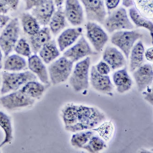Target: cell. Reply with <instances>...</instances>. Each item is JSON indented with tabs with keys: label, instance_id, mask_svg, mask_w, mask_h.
<instances>
[{
	"label": "cell",
	"instance_id": "1",
	"mask_svg": "<svg viewBox=\"0 0 153 153\" xmlns=\"http://www.w3.org/2000/svg\"><path fill=\"white\" fill-rule=\"evenodd\" d=\"M105 119L104 114L95 108L79 105L78 107L77 122L76 124L66 127V130L77 132L93 129Z\"/></svg>",
	"mask_w": 153,
	"mask_h": 153
},
{
	"label": "cell",
	"instance_id": "37",
	"mask_svg": "<svg viewBox=\"0 0 153 153\" xmlns=\"http://www.w3.org/2000/svg\"><path fill=\"white\" fill-rule=\"evenodd\" d=\"M120 0H105L106 6L108 10L115 9L117 7Z\"/></svg>",
	"mask_w": 153,
	"mask_h": 153
},
{
	"label": "cell",
	"instance_id": "13",
	"mask_svg": "<svg viewBox=\"0 0 153 153\" xmlns=\"http://www.w3.org/2000/svg\"><path fill=\"white\" fill-rule=\"evenodd\" d=\"M32 16L40 25L46 26L48 25L54 13L53 0H47L44 3L32 8Z\"/></svg>",
	"mask_w": 153,
	"mask_h": 153
},
{
	"label": "cell",
	"instance_id": "29",
	"mask_svg": "<svg viewBox=\"0 0 153 153\" xmlns=\"http://www.w3.org/2000/svg\"><path fill=\"white\" fill-rule=\"evenodd\" d=\"M0 126L5 133V138L0 144V147L7 143H9L13 140V129L11 120L8 115L0 111Z\"/></svg>",
	"mask_w": 153,
	"mask_h": 153
},
{
	"label": "cell",
	"instance_id": "39",
	"mask_svg": "<svg viewBox=\"0 0 153 153\" xmlns=\"http://www.w3.org/2000/svg\"><path fill=\"white\" fill-rule=\"evenodd\" d=\"M10 9L13 10H17L19 0H4Z\"/></svg>",
	"mask_w": 153,
	"mask_h": 153
},
{
	"label": "cell",
	"instance_id": "10",
	"mask_svg": "<svg viewBox=\"0 0 153 153\" xmlns=\"http://www.w3.org/2000/svg\"><path fill=\"white\" fill-rule=\"evenodd\" d=\"M86 29L88 39L95 49L100 52L108 41V36L100 26L94 22H88Z\"/></svg>",
	"mask_w": 153,
	"mask_h": 153
},
{
	"label": "cell",
	"instance_id": "9",
	"mask_svg": "<svg viewBox=\"0 0 153 153\" xmlns=\"http://www.w3.org/2000/svg\"><path fill=\"white\" fill-rule=\"evenodd\" d=\"M85 8L87 19L103 24L106 12L103 0H81Z\"/></svg>",
	"mask_w": 153,
	"mask_h": 153
},
{
	"label": "cell",
	"instance_id": "32",
	"mask_svg": "<svg viewBox=\"0 0 153 153\" xmlns=\"http://www.w3.org/2000/svg\"><path fill=\"white\" fill-rule=\"evenodd\" d=\"M105 147V144L103 140L100 137L94 135L82 148L90 153H95L101 151Z\"/></svg>",
	"mask_w": 153,
	"mask_h": 153
},
{
	"label": "cell",
	"instance_id": "42",
	"mask_svg": "<svg viewBox=\"0 0 153 153\" xmlns=\"http://www.w3.org/2000/svg\"><path fill=\"white\" fill-rule=\"evenodd\" d=\"M144 99L151 105H153V91L150 90L148 93H145Z\"/></svg>",
	"mask_w": 153,
	"mask_h": 153
},
{
	"label": "cell",
	"instance_id": "4",
	"mask_svg": "<svg viewBox=\"0 0 153 153\" xmlns=\"http://www.w3.org/2000/svg\"><path fill=\"white\" fill-rule=\"evenodd\" d=\"M90 63V58L88 57L76 65L69 80L70 84L75 91L78 92L88 88L89 69Z\"/></svg>",
	"mask_w": 153,
	"mask_h": 153
},
{
	"label": "cell",
	"instance_id": "46",
	"mask_svg": "<svg viewBox=\"0 0 153 153\" xmlns=\"http://www.w3.org/2000/svg\"><path fill=\"white\" fill-rule=\"evenodd\" d=\"M0 84H1V76H0Z\"/></svg>",
	"mask_w": 153,
	"mask_h": 153
},
{
	"label": "cell",
	"instance_id": "16",
	"mask_svg": "<svg viewBox=\"0 0 153 153\" xmlns=\"http://www.w3.org/2000/svg\"><path fill=\"white\" fill-rule=\"evenodd\" d=\"M28 68L37 76L43 83L47 85L49 83L47 68L41 58L37 55H33L29 57Z\"/></svg>",
	"mask_w": 153,
	"mask_h": 153
},
{
	"label": "cell",
	"instance_id": "40",
	"mask_svg": "<svg viewBox=\"0 0 153 153\" xmlns=\"http://www.w3.org/2000/svg\"><path fill=\"white\" fill-rule=\"evenodd\" d=\"M10 9L4 0H0V15L6 14Z\"/></svg>",
	"mask_w": 153,
	"mask_h": 153
},
{
	"label": "cell",
	"instance_id": "34",
	"mask_svg": "<svg viewBox=\"0 0 153 153\" xmlns=\"http://www.w3.org/2000/svg\"><path fill=\"white\" fill-rule=\"evenodd\" d=\"M94 131H97L100 135L106 141L109 140L111 137L113 131V127L111 122H105L97 129H93Z\"/></svg>",
	"mask_w": 153,
	"mask_h": 153
},
{
	"label": "cell",
	"instance_id": "19",
	"mask_svg": "<svg viewBox=\"0 0 153 153\" xmlns=\"http://www.w3.org/2000/svg\"><path fill=\"white\" fill-rule=\"evenodd\" d=\"M83 29L81 27L67 29L60 35L58 39V45L61 52L75 42L82 35Z\"/></svg>",
	"mask_w": 153,
	"mask_h": 153
},
{
	"label": "cell",
	"instance_id": "28",
	"mask_svg": "<svg viewBox=\"0 0 153 153\" xmlns=\"http://www.w3.org/2000/svg\"><path fill=\"white\" fill-rule=\"evenodd\" d=\"M129 15L137 27L145 28L149 30L151 34L153 33V23L140 14L135 7H132L130 9Z\"/></svg>",
	"mask_w": 153,
	"mask_h": 153
},
{
	"label": "cell",
	"instance_id": "25",
	"mask_svg": "<svg viewBox=\"0 0 153 153\" xmlns=\"http://www.w3.org/2000/svg\"><path fill=\"white\" fill-rule=\"evenodd\" d=\"M65 18L64 12L60 8L54 13L49 23L50 31L53 35H57L66 26Z\"/></svg>",
	"mask_w": 153,
	"mask_h": 153
},
{
	"label": "cell",
	"instance_id": "14",
	"mask_svg": "<svg viewBox=\"0 0 153 153\" xmlns=\"http://www.w3.org/2000/svg\"><path fill=\"white\" fill-rule=\"evenodd\" d=\"M138 91H142L152 83L153 79V68L149 64L142 65L133 73Z\"/></svg>",
	"mask_w": 153,
	"mask_h": 153
},
{
	"label": "cell",
	"instance_id": "44",
	"mask_svg": "<svg viewBox=\"0 0 153 153\" xmlns=\"http://www.w3.org/2000/svg\"><path fill=\"white\" fill-rule=\"evenodd\" d=\"M64 0H54L55 3L58 7H60L63 4Z\"/></svg>",
	"mask_w": 153,
	"mask_h": 153
},
{
	"label": "cell",
	"instance_id": "12",
	"mask_svg": "<svg viewBox=\"0 0 153 153\" xmlns=\"http://www.w3.org/2000/svg\"><path fill=\"white\" fill-rule=\"evenodd\" d=\"M64 13L72 25H81L83 22V11L78 0H66Z\"/></svg>",
	"mask_w": 153,
	"mask_h": 153
},
{
	"label": "cell",
	"instance_id": "43",
	"mask_svg": "<svg viewBox=\"0 0 153 153\" xmlns=\"http://www.w3.org/2000/svg\"><path fill=\"white\" fill-rule=\"evenodd\" d=\"M122 4L126 7H131L134 5L133 0H123Z\"/></svg>",
	"mask_w": 153,
	"mask_h": 153
},
{
	"label": "cell",
	"instance_id": "2",
	"mask_svg": "<svg viewBox=\"0 0 153 153\" xmlns=\"http://www.w3.org/2000/svg\"><path fill=\"white\" fill-rule=\"evenodd\" d=\"M2 84L1 94L4 95L18 90L30 81H36V76L30 71L21 73H2Z\"/></svg>",
	"mask_w": 153,
	"mask_h": 153
},
{
	"label": "cell",
	"instance_id": "31",
	"mask_svg": "<svg viewBox=\"0 0 153 153\" xmlns=\"http://www.w3.org/2000/svg\"><path fill=\"white\" fill-rule=\"evenodd\" d=\"M93 131H85L73 135L71 139L72 145L75 147L82 148L91 137L94 135V132Z\"/></svg>",
	"mask_w": 153,
	"mask_h": 153
},
{
	"label": "cell",
	"instance_id": "26",
	"mask_svg": "<svg viewBox=\"0 0 153 153\" xmlns=\"http://www.w3.org/2000/svg\"><path fill=\"white\" fill-rule=\"evenodd\" d=\"M25 59L16 54L8 56L4 63V69L10 71H19L26 68Z\"/></svg>",
	"mask_w": 153,
	"mask_h": 153
},
{
	"label": "cell",
	"instance_id": "8",
	"mask_svg": "<svg viewBox=\"0 0 153 153\" xmlns=\"http://www.w3.org/2000/svg\"><path fill=\"white\" fill-rule=\"evenodd\" d=\"M35 101L34 99L23 94L19 90L0 98L3 107L10 111L32 105Z\"/></svg>",
	"mask_w": 153,
	"mask_h": 153
},
{
	"label": "cell",
	"instance_id": "24",
	"mask_svg": "<svg viewBox=\"0 0 153 153\" xmlns=\"http://www.w3.org/2000/svg\"><path fill=\"white\" fill-rule=\"evenodd\" d=\"M20 19L24 32L29 36L34 35L41 29L40 24L32 14L22 13Z\"/></svg>",
	"mask_w": 153,
	"mask_h": 153
},
{
	"label": "cell",
	"instance_id": "30",
	"mask_svg": "<svg viewBox=\"0 0 153 153\" xmlns=\"http://www.w3.org/2000/svg\"><path fill=\"white\" fill-rule=\"evenodd\" d=\"M135 8L146 19H153V0H133Z\"/></svg>",
	"mask_w": 153,
	"mask_h": 153
},
{
	"label": "cell",
	"instance_id": "3",
	"mask_svg": "<svg viewBox=\"0 0 153 153\" xmlns=\"http://www.w3.org/2000/svg\"><path fill=\"white\" fill-rule=\"evenodd\" d=\"M20 34V28L18 18H14L5 26L0 35V48L8 57L18 42Z\"/></svg>",
	"mask_w": 153,
	"mask_h": 153
},
{
	"label": "cell",
	"instance_id": "22",
	"mask_svg": "<svg viewBox=\"0 0 153 153\" xmlns=\"http://www.w3.org/2000/svg\"><path fill=\"white\" fill-rule=\"evenodd\" d=\"M144 48L141 41L133 47L131 55L130 71L134 72L143 65L144 61Z\"/></svg>",
	"mask_w": 153,
	"mask_h": 153
},
{
	"label": "cell",
	"instance_id": "35",
	"mask_svg": "<svg viewBox=\"0 0 153 153\" xmlns=\"http://www.w3.org/2000/svg\"><path fill=\"white\" fill-rule=\"evenodd\" d=\"M99 73L103 75H107L111 71V67L106 62L101 61L95 66Z\"/></svg>",
	"mask_w": 153,
	"mask_h": 153
},
{
	"label": "cell",
	"instance_id": "36",
	"mask_svg": "<svg viewBox=\"0 0 153 153\" xmlns=\"http://www.w3.org/2000/svg\"><path fill=\"white\" fill-rule=\"evenodd\" d=\"M47 0H25V10H29L44 3Z\"/></svg>",
	"mask_w": 153,
	"mask_h": 153
},
{
	"label": "cell",
	"instance_id": "18",
	"mask_svg": "<svg viewBox=\"0 0 153 153\" xmlns=\"http://www.w3.org/2000/svg\"><path fill=\"white\" fill-rule=\"evenodd\" d=\"M102 58L104 61L113 70L121 68L125 65V59L123 55L114 47L106 48Z\"/></svg>",
	"mask_w": 153,
	"mask_h": 153
},
{
	"label": "cell",
	"instance_id": "21",
	"mask_svg": "<svg viewBox=\"0 0 153 153\" xmlns=\"http://www.w3.org/2000/svg\"><path fill=\"white\" fill-rule=\"evenodd\" d=\"M39 52L41 59L46 64L51 63L60 55L54 40H51L47 43Z\"/></svg>",
	"mask_w": 153,
	"mask_h": 153
},
{
	"label": "cell",
	"instance_id": "38",
	"mask_svg": "<svg viewBox=\"0 0 153 153\" xmlns=\"http://www.w3.org/2000/svg\"><path fill=\"white\" fill-rule=\"evenodd\" d=\"M10 18L9 16L4 14L0 15V31L7 25L10 21Z\"/></svg>",
	"mask_w": 153,
	"mask_h": 153
},
{
	"label": "cell",
	"instance_id": "15",
	"mask_svg": "<svg viewBox=\"0 0 153 153\" xmlns=\"http://www.w3.org/2000/svg\"><path fill=\"white\" fill-rule=\"evenodd\" d=\"M91 83L95 89L102 93H111L113 85L109 76L99 73L95 66L91 67Z\"/></svg>",
	"mask_w": 153,
	"mask_h": 153
},
{
	"label": "cell",
	"instance_id": "20",
	"mask_svg": "<svg viewBox=\"0 0 153 153\" xmlns=\"http://www.w3.org/2000/svg\"><path fill=\"white\" fill-rule=\"evenodd\" d=\"M113 78L119 93H125L131 88L132 80L128 75L126 68L114 73Z\"/></svg>",
	"mask_w": 153,
	"mask_h": 153
},
{
	"label": "cell",
	"instance_id": "7",
	"mask_svg": "<svg viewBox=\"0 0 153 153\" xmlns=\"http://www.w3.org/2000/svg\"><path fill=\"white\" fill-rule=\"evenodd\" d=\"M142 36V34L137 31H120L113 34L111 41L123 52L128 59L134 43Z\"/></svg>",
	"mask_w": 153,
	"mask_h": 153
},
{
	"label": "cell",
	"instance_id": "41",
	"mask_svg": "<svg viewBox=\"0 0 153 153\" xmlns=\"http://www.w3.org/2000/svg\"><path fill=\"white\" fill-rule=\"evenodd\" d=\"M153 48H150L144 52L145 57L148 60L153 62Z\"/></svg>",
	"mask_w": 153,
	"mask_h": 153
},
{
	"label": "cell",
	"instance_id": "17",
	"mask_svg": "<svg viewBox=\"0 0 153 153\" xmlns=\"http://www.w3.org/2000/svg\"><path fill=\"white\" fill-rule=\"evenodd\" d=\"M51 40V31L48 27L40 29L37 33L30 36V42L32 52L36 54L47 43Z\"/></svg>",
	"mask_w": 153,
	"mask_h": 153
},
{
	"label": "cell",
	"instance_id": "27",
	"mask_svg": "<svg viewBox=\"0 0 153 153\" xmlns=\"http://www.w3.org/2000/svg\"><path fill=\"white\" fill-rule=\"evenodd\" d=\"M78 107L73 104H69L62 111V117L66 127L72 126L77 122Z\"/></svg>",
	"mask_w": 153,
	"mask_h": 153
},
{
	"label": "cell",
	"instance_id": "33",
	"mask_svg": "<svg viewBox=\"0 0 153 153\" xmlns=\"http://www.w3.org/2000/svg\"><path fill=\"white\" fill-rule=\"evenodd\" d=\"M14 48L15 52L19 54L28 58L31 56V48L26 40L24 38H21L17 42Z\"/></svg>",
	"mask_w": 153,
	"mask_h": 153
},
{
	"label": "cell",
	"instance_id": "5",
	"mask_svg": "<svg viewBox=\"0 0 153 153\" xmlns=\"http://www.w3.org/2000/svg\"><path fill=\"white\" fill-rule=\"evenodd\" d=\"M73 66V62L64 56L52 63L48 67L52 83L56 85L65 82L71 75Z\"/></svg>",
	"mask_w": 153,
	"mask_h": 153
},
{
	"label": "cell",
	"instance_id": "47",
	"mask_svg": "<svg viewBox=\"0 0 153 153\" xmlns=\"http://www.w3.org/2000/svg\"><path fill=\"white\" fill-rule=\"evenodd\" d=\"M0 148H1V147H0ZM0 153H1V152H0Z\"/></svg>",
	"mask_w": 153,
	"mask_h": 153
},
{
	"label": "cell",
	"instance_id": "45",
	"mask_svg": "<svg viewBox=\"0 0 153 153\" xmlns=\"http://www.w3.org/2000/svg\"><path fill=\"white\" fill-rule=\"evenodd\" d=\"M2 55L1 53V50L0 49V70L1 69L2 67Z\"/></svg>",
	"mask_w": 153,
	"mask_h": 153
},
{
	"label": "cell",
	"instance_id": "23",
	"mask_svg": "<svg viewBox=\"0 0 153 153\" xmlns=\"http://www.w3.org/2000/svg\"><path fill=\"white\" fill-rule=\"evenodd\" d=\"M46 90L45 85L35 81H30L19 90L23 94L32 99H39Z\"/></svg>",
	"mask_w": 153,
	"mask_h": 153
},
{
	"label": "cell",
	"instance_id": "6",
	"mask_svg": "<svg viewBox=\"0 0 153 153\" xmlns=\"http://www.w3.org/2000/svg\"><path fill=\"white\" fill-rule=\"evenodd\" d=\"M103 24L109 33L122 29L132 30L134 28V26L128 18L126 10L122 7L114 11L105 18Z\"/></svg>",
	"mask_w": 153,
	"mask_h": 153
},
{
	"label": "cell",
	"instance_id": "11",
	"mask_svg": "<svg viewBox=\"0 0 153 153\" xmlns=\"http://www.w3.org/2000/svg\"><path fill=\"white\" fill-rule=\"evenodd\" d=\"M88 43L83 36H82L76 45L69 48L64 53V57L74 62L85 56L94 54Z\"/></svg>",
	"mask_w": 153,
	"mask_h": 153
}]
</instances>
